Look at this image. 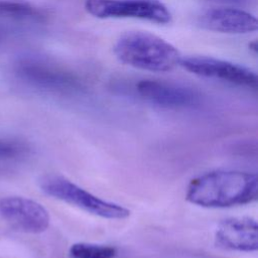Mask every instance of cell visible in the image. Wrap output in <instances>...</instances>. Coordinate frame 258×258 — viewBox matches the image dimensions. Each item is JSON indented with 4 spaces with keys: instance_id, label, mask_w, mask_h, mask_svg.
I'll return each instance as SVG.
<instances>
[{
    "instance_id": "obj_7",
    "label": "cell",
    "mask_w": 258,
    "mask_h": 258,
    "mask_svg": "<svg viewBox=\"0 0 258 258\" xmlns=\"http://www.w3.org/2000/svg\"><path fill=\"white\" fill-rule=\"evenodd\" d=\"M0 217L14 229L28 234H40L50 223L48 211L38 202L19 196L0 198Z\"/></svg>"
},
{
    "instance_id": "obj_3",
    "label": "cell",
    "mask_w": 258,
    "mask_h": 258,
    "mask_svg": "<svg viewBox=\"0 0 258 258\" xmlns=\"http://www.w3.org/2000/svg\"><path fill=\"white\" fill-rule=\"evenodd\" d=\"M38 183L45 195L92 215L110 220H123L130 216V211L127 208L105 201L62 175L47 174L42 176Z\"/></svg>"
},
{
    "instance_id": "obj_10",
    "label": "cell",
    "mask_w": 258,
    "mask_h": 258,
    "mask_svg": "<svg viewBox=\"0 0 258 258\" xmlns=\"http://www.w3.org/2000/svg\"><path fill=\"white\" fill-rule=\"evenodd\" d=\"M199 25L207 30L243 34L257 30L254 15L237 8H214L203 12L198 18Z\"/></svg>"
},
{
    "instance_id": "obj_13",
    "label": "cell",
    "mask_w": 258,
    "mask_h": 258,
    "mask_svg": "<svg viewBox=\"0 0 258 258\" xmlns=\"http://www.w3.org/2000/svg\"><path fill=\"white\" fill-rule=\"evenodd\" d=\"M23 150L24 148L22 145L16 142L0 140V158H11L17 156Z\"/></svg>"
},
{
    "instance_id": "obj_4",
    "label": "cell",
    "mask_w": 258,
    "mask_h": 258,
    "mask_svg": "<svg viewBox=\"0 0 258 258\" xmlns=\"http://www.w3.org/2000/svg\"><path fill=\"white\" fill-rule=\"evenodd\" d=\"M14 75L24 84L48 92L67 93L80 89L79 79L42 56L25 54L13 62Z\"/></svg>"
},
{
    "instance_id": "obj_8",
    "label": "cell",
    "mask_w": 258,
    "mask_h": 258,
    "mask_svg": "<svg viewBox=\"0 0 258 258\" xmlns=\"http://www.w3.org/2000/svg\"><path fill=\"white\" fill-rule=\"evenodd\" d=\"M215 245L236 252L258 249V226L251 217H231L220 222L214 235Z\"/></svg>"
},
{
    "instance_id": "obj_14",
    "label": "cell",
    "mask_w": 258,
    "mask_h": 258,
    "mask_svg": "<svg viewBox=\"0 0 258 258\" xmlns=\"http://www.w3.org/2000/svg\"><path fill=\"white\" fill-rule=\"evenodd\" d=\"M207 1L222 3V4H231V5H245V4H249L252 0H207Z\"/></svg>"
},
{
    "instance_id": "obj_12",
    "label": "cell",
    "mask_w": 258,
    "mask_h": 258,
    "mask_svg": "<svg viewBox=\"0 0 258 258\" xmlns=\"http://www.w3.org/2000/svg\"><path fill=\"white\" fill-rule=\"evenodd\" d=\"M117 249L112 245L75 243L69 249V258H116Z\"/></svg>"
},
{
    "instance_id": "obj_11",
    "label": "cell",
    "mask_w": 258,
    "mask_h": 258,
    "mask_svg": "<svg viewBox=\"0 0 258 258\" xmlns=\"http://www.w3.org/2000/svg\"><path fill=\"white\" fill-rule=\"evenodd\" d=\"M0 19L41 22L45 19V14L41 9L24 0H0Z\"/></svg>"
},
{
    "instance_id": "obj_15",
    "label": "cell",
    "mask_w": 258,
    "mask_h": 258,
    "mask_svg": "<svg viewBox=\"0 0 258 258\" xmlns=\"http://www.w3.org/2000/svg\"><path fill=\"white\" fill-rule=\"evenodd\" d=\"M3 37H4V33H3V30H1V29H0V42L2 41Z\"/></svg>"
},
{
    "instance_id": "obj_1",
    "label": "cell",
    "mask_w": 258,
    "mask_h": 258,
    "mask_svg": "<svg viewBox=\"0 0 258 258\" xmlns=\"http://www.w3.org/2000/svg\"><path fill=\"white\" fill-rule=\"evenodd\" d=\"M257 197V174L231 169L211 170L194 177L185 192L188 203L211 209L247 205Z\"/></svg>"
},
{
    "instance_id": "obj_2",
    "label": "cell",
    "mask_w": 258,
    "mask_h": 258,
    "mask_svg": "<svg viewBox=\"0 0 258 258\" xmlns=\"http://www.w3.org/2000/svg\"><path fill=\"white\" fill-rule=\"evenodd\" d=\"M114 53L117 58L133 68L164 73L179 66L181 54L163 38L147 31H129L116 41Z\"/></svg>"
},
{
    "instance_id": "obj_5",
    "label": "cell",
    "mask_w": 258,
    "mask_h": 258,
    "mask_svg": "<svg viewBox=\"0 0 258 258\" xmlns=\"http://www.w3.org/2000/svg\"><path fill=\"white\" fill-rule=\"evenodd\" d=\"M86 10L97 18H135L165 24L170 22L168 8L159 0H86Z\"/></svg>"
},
{
    "instance_id": "obj_6",
    "label": "cell",
    "mask_w": 258,
    "mask_h": 258,
    "mask_svg": "<svg viewBox=\"0 0 258 258\" xmlns=\"http://www.w3.org/2000/svg\"><path fill=\"white\" fill-rule=\"evenodd\" d=\"M179 66L200 77L221 80L250 89L257 88V75L250 69L231 61L211 56L190 55L181 57Z\"/></svg>"
},
{
    "instance_id": "obj_9",
    "label": "cell",
    "mask_w": 258,
    "mask_h": 258,
    "mask_svg": "<svg viewBox=\"0 0 258 258\" xmlns=\"http://www.w3.org/2000/svg\"><path fill=\"white\" fill-rule=\"evenodd\" d=\"M138 94L153 105L166 109L192 108L200 103L194 90L158 80H142L136 85Z\"/></svg>"
}]
</instances>
